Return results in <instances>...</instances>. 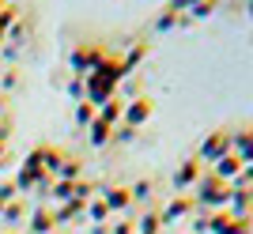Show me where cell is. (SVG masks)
<instances>
[{
	"instance_id": "6da1fadb",
	"label": "cell",
	"mask_w": 253,
	"mask_h": 234,
	"mask_svg": "<svg viewBox=\"0 0 253 234\" xmlns=\"http://www.w3.org/2000/svg\"><path fill=\"white\" fill-rule=\"evenodd\" d=\"M227 144H231V140H227V132H215V136H211L208 144H204V159H223Z\"/></svg>"
},
{
	"instance_id": "7a4b0ae2",
	"label": "cell",
	"mask_w": 253,
	"mask_h": 234,
	"mask_svg": "<svg viewBox=\"0 0 253 234\" xmlns=\"http://www.w3.org/2000/svg\"><path fill=\"white\" fill-rule=\"evenodd\" d=\"M238 155H223V159H215V174H219V178H234V174H238Z\"/></svg>"
},
{
	"instance_id": "3957f363",
	"label": "cell",
	"mask_w": 253,
	"mask_h": 234,
	"mask_svg": "<svg viewBox=\"0 0 253 234\" xmlns=\"http://www.w3.org/2000/svg\"><path fill=\"white\" fill-rule=\"evenodd\" d=\"M193 178H197V166H193V162H189V166H185V170L178 174V181H181V185H189Z\"/></svg>"
},
{
	"instance_id": "277c9868",
	"label": "cell",
	"mask_w": 253,
	"mask_h": 234,
	"mask_svg": "<svg viewBox=\"0 0 253 234\" xmlns=\"http://www.w3.org/2000/svg\"><path fill=\"white\" fill-rule=\"evenodd\" d=\"M246 181H253V162H246Z\"/></svg>"
},
{
	"instance_id": "5b68a950",
	"label": "cell",
	"mask_w": 253,
	"mask_h": 234,
	"mask_svg": "<svg viewBox=\"0 0 253 234\" xmlns=\"http://www.w3.org/2000/svg\"><path fill=\"white\" fill-rule=\"evenodd\" d=\"M250 15H253V0H250Z\"/></svg>"
}]
</instances>
